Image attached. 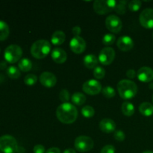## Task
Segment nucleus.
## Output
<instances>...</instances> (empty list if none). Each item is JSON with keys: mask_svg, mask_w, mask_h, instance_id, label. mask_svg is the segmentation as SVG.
Wrapping results in <instances>:
<instances>
[{"mask_svg": "<svg viewBox=\"0 0 153 153\" xmlns=\"http://www.w3.org/2000/svg\"><path fill=\"white\" fill-rule=\"evenodd\" d=\"M56 116L58 120L64 124H71L78 117L77 108L70 103H62L58 107Z\"/></svg>", "mask_w": 153, "mask_h": 153, "instance_id": "1", "label": "nucleus"}, {"mask_svg": "<svg viewBox=\"0 0 153 153\" xmlns=\"http://www.w3.org/2000/svg\"><path fill=\"white\" fill-rule=\"evenodd\" d=\"M117 91L121 98L129 100L135 97L137 93V86L134 82L123 79L117 84Z\"/></svg>", "mask_w": 153, "mask_h": 153, "instance_id": "2", "label": "nucleus"}, {"mask_svg": "<svg viewBox=\"0 0 153 153\" xmlns=\"http://www.w3.org/2000/svg\"><path fill=\"white\" fill-rule=\"evenodd\" d=\"M51 51V44L46 40H39L34 42L31 47V54L37 59L46 58Z\"/></svg>", "mask_w": 153, "mask_h": 153, "instance_id": "3", "label": "nucleus"}, {"mask_svg": "<svg viewBox=\"0 0 153 153\" xmlns=\"http://www.w3.org/2000/svg\"><path fill=\"white\" fill-rule=\"evenodd\" d=\"M17 149V141L13 136L5 134L0 137V151L4 153H15Z\"/></svg>", "mask_w": 153, "mask_h": 153, "instance_id": "4", "label": "nucleus"}, {"mask_svg": "<svg viewBox=\"0 0 153 153\" xmlns=\"http://www.w3.org/2000/svg\"><path fill=\"white\" fill-rule=\"evenodd\" d=\"M117 3L114 0H97L94 2V10L98 14H107L114 10Z\"/></svg>", "mask_w": 153, "mask_h": 153, "instance_id": "5", "label": "nucleus"}, {"mask_svg": "<svg viewBox=\"0 0 153 153\" xmlns=\"http://www.w3.org/2000/svg\"><path fill=\"white\" fill-rule=\"evenodd\" d=\"M22 55V50L20 46L18 45H10L4 50V59L10 64H14V63L20 61Z\"/></svg>", "mask_w": 153, "mask_h": 153, "instance_id": "6", "label": "nucleus"}, {"mask_svg": "<svg viewBox=\"0 0 153 153\" xmlns=\"http://www.w3.org/2000/svg\"><path fill=\"white\" fill-rule=\"evenodd\" d=\"M75 148L80 152H87L94 148V142L88 136H79L75 140Z\"/></svg>", "mask_w": 153, "mask_h": 153, "instance_id": "7", "label": "nucleus"}, {"mask_svg": "<svg viewBox=\"0 0 153 153\" xmlns=\"http://www.w3.org/2000/svg\"><path fill=\"white\" fill-rule=\"evenodd\" d=\"M105 26L111 32L117 34L122 29L123 22L117 16L112 14L106 18Z\"/></svg>", "mask_w": 153, "mask_h": 153, "instance_id": "8", "label": "nucleus"}, {"mask_svg": "<svg viewBox=\"0 0 153 153\" xmlns=\"http://www.w3.org/2000/svg\"><path fill=\"white\" fill-rule=\"evenodd\" d=\"M82 90L87 94L93 96L100 94L102 91V85L100 82L95 80V79H91L83 84Z\"/></svg>", "mask_w": 153, "mask_h": 153, "instance_id": "9", "label": "nucleus"}, {"mask_svg": "<svg viewBox=\"0 0 153 153\" xmlns=\"http://www.w3.org/2000/svg\"><path fill=\"white\" fill-rule=\"evenodd\" d=\"M115 58V51L111 47H105L100 51L98 60L102 65H110Z\"/></svg>", "mask_w": 153, "mask_h": 153, "instance_id": "10", "label": "nucleus"}, {"mask_svg": "<svg viewBox=\"0 0 153 153\" xmlns=\"http://www.w3.org/2000/svg\"><path fill=\"white\" fill-rule=\"evenodd\" d=\"M140 25L144 28H153V9L146 8L140 13L139 16Z\"/></svg>", "mask_w": 153, "mask_h": 153, "instance_id": "11", "label": "nucleus"}, {"mask_svg": "<svg viewBox=\"0 0 153 153\" xmlns=\"http://www.w3.org/2000/svg\"><path fill=\"white\" fill-rule=\"evenodd\" d=\"M70 47L72 52L76 54H82L86 49V42L80 36L73 37L70 42Z\"/></svg>", "mask_w": 153, "mask_h": 153, "instance_id": "12", "label": "nucleus"}, {"mask_svg": "<svg viewBox=\"0 0 153 153\" xmlns=\"http://www.w3.org/2000/svg\"><path fill=\"white\" fill-rule=\"evenodd\" d=\"M40 82L46 88H52L57 83V78L51 72H43L40 76Z\"/></svg>", "mask_w": 153, "mask_h": 153, "instance_id": "13", "label": "nucleus"}, {"mask_svg": "<svg viewBox=\"0 0 153 153\" xmlns=\"http://www.w3.org/2000/svg\"><path fill=\"white\" fill-rule=\"evenodd\" d=\"M117 46L120 50L123 52H128L134 47V41L129 36H121L117 40Z\"/></svg>", "mask_w": 153, "mask_h": 153, "instance_id": "14", "label": "nucleus"}, {"mask_svg": "<svg viewBox=\"0 0 153 153\" xmlns=\"http://www.w3.org/2000/svg\"><path fill=\"white\" fill-rule=\"evenodd\" d=\"M137 79L142 82H150L153 80V70L149 67H143L137 73Z\"/></svg>", "mask_w": 153, "mask_h": 153, "instance_id": "15", "label": "nucleus"}, {"mask_svg": "<svg viewBox=\"0 0 153 153\" xmlns=\"http://www.w3.org/2000/svg\"><path fill=\"white\" fill-rule=\"evenodd\" d=\"M51 57L52 60L57 64H63L67 61V52L63 49L59 47H56L53 49L51 52Z\"/></svg>", "mask_w": 153, "mask_h": 153, "instance_id": "16", "label": "nucleus"}, {"mask_svg": "<svg viewBox=\"0 0 153 153\" xmlns=\"http://www.w3.org/2000/svg\"><path fill=\"white\" fill-rule=\"evenodd\" d=\"M100 128L105 133H112L116 129V123L113 120L105 118L100 121Z\"/></svg>", "mask_w": 153, "mask_h": 153, "instance_id": "17", "label": "nucleus"}, {"mask_svg": "<svg viewBox=\"0 0 153 153\" xmlns=\"http://www.w3.org/2000/svg\"><path fill=\"white\" fill-rule=\"evenodd\" d=\"M66 40L65 33L62 31H56L52 34L51 37V42L55 46H60L63 44Z\"/></svg>", "mask_w": 153, "mask_h": 153, "instance_id": "18", "label": "nucleus"}, {"mask_svg": "<svg viewBox=\"0 0 153 153\" xmlns=\"http://www.w3.org/2000/svg\"><path fill=\"white\" fill-rule=\"evenodd\" d=\"M99 60L97 56L93 54H89L87 55L84 58V64L85 67L88 69H95L97 67Z\"/></svg>", "mask_w": 153, "mask_h": 153, "instance_id": "19", "label": "nucleus"}, {"mask_svg": "<svg viewBox=\"0 0 153 153\" xmlns=\"http://www.w3.org/2000/svg\"><path fill=\"white\" fill-rule=\"evenodd\" d=\"M139 111L142 115L146 117L152 116L153 114V105L151 103L143 102L139 106Z\"/></svg>", "mask_w": 153, "mask_h": 153, "instance_id": "20", "label": "nucleus"}, {"mask_svg": "<svg viewBox=\"0 0 153 153\" xmlns=\"http://www.w3.org/2000/svg\"><path fill=\"white\" fill-rule=\"evenodd\" d=\"M10 34V28L5 22L0 20V41L6 40Z\"/></svg>", "mask_w": 153, "mask_h": 153, "instance_id": "21", "label": "nucleus"}, {"mask_svg": "<svg viewBox=\"0 0 153 153\" xmlns=\"http://www.w3.org/2000/svg\"><path fill=\"white\" fill-rule=\"evenodd\" d=\"M18 67L22 72H28L32 68V62L28 58H22L18 62Z\"/></svg>", "mask_w": 153, "mask_h": 153, "instance_id": "22", "label": "nucleus"}, {"mask_svg": "<svg viewBox=\"0 0 153 153\" xmlns=\"http://www.w3.org/2000/svg\"><path fill=\"white\" fill-rule=\"evenodd\" d=\"M122 112L125 116H132L134 114V105L130 102H124L122 105Z\"/></svg>", "mask_w": 153, "mask_h": 153, "instance_id": "23", "label": "nucleus"}, {"mask_svg": "<svg viewBox=\"0 0 153 153\" xmlns=\"http://www.w3.org/2000/svg\"><path fill=\"white\" fill-rule=\"evenodd\" d=\"M71 100L73 104L76 105H82L86 102V97H85V94L77 92L73 94Z\"/></svg>", "mask_w": 153, "mask_h": 153, "instance_id": "24", "label": "nucleus"}, {"mask_svg": "<svg viewBox=\"0 0 153 153\" xmlns=\"http://www.w3.org/2000/svg\"><path fill=\"white\" fill-rule=\"evenodd\" d=\"M7 74L12 79H17L20 77V70L15 66H10L7 70Z\"/></svg>", "mask_w": 153, "mask_h": 153, "instance_id": "25", "label": "nucleus"}, {"mask_svg": "<svg viewBox=\"0 0 153 153\" xmlns=\"http://www.w3.org/2000/svg\"><path fill=\"white\" fill-rule=\"evenodd\" d=\"M126 1H120L117 3V5L115 7L114 10L118 14L123 15L126 12Z\"/></svg>", "mask_w": 153, "mask_h": 153, "instance_id": "26", "label": "nucleus"}, {"mask_svg": "<svg viewBox=\"0 0 153 153\" xmlns=\"http://www.w3.org/2000/svg\"><path fill=\"white\" fill-rule=\"evenodd\" d=\"M82 114L85 117L91 118L95 114V110L94 108L91 105H86L82 108Z\"/></svg>", "mask_w": 153, "mask_h": 153, "instance_id": "27", "label": "nucleus"}, {"mask_svg": "<svg viewBox=\"0 0 153 153\" xmlns=\"http://www.w3.org/2000/svg\"><path fill=\"white\" fill-rule=\"evenodd\" d=\"M105 76V70L102 67L97 66L94 70V76L97 79H102Z\"/></svg>", "mask_w": 153, "mask_h": 153, "instance_id": "28", "label": "nucleus"}, {"mask_svg": "<svg viewBox=\"0 0 153 153\" xmlns=\"http://www.w3.org/2000/svg\"><path fill=\"white\" fill-rule=\"evenodd\" d=\"M37 82V77L36 75L34 74H28L24 78V82L26 85L28 86H32L35 85Z\"/></svg>", "mask_w": 153, "mask_h": 153, "instance_id": "29", "label": "nucleus"}, {"mask_svg": "<svg viewBox=\"0 0 153 153\" xmlns=\"http://www.w3.org/2000/svg\"><path fill=\"white\" fill-rule=\"evenodd\" d=\"M115 40H116V37L113 34H106L102 37L103 44L106 45V46H110V45L114 44Z\"/></svg>", "mask_w": 153, "mask_h": 153, "instance_id": "30", "label": "nucleus"}, {"mask_svg": "<svg viewBox=\"0 0 153 153\" xmlns=\"http://www.w3.org/2000/svg\"><path fill=\"white\" fill-rule=\"evenodd\" d=\"M102 93L103 96L106 98H112V97H115V95H116L115 90L110 86L105 87L102 91Z\"/></svg>", "mask_w": 153, "mask_h": 153, "instance_id": "31", "label": "nucleus"}, {"mask_svg": "<svg viewBox=\"0 0 153 153\" xmlns=\"http://www.w3.org/2000/svg\"><path fill=\"white\" fill-rule=\"evenodd\" d=\"M128 9L132 12H136L140 10L141 7V1L139 0H133L128 3Z\"/></svg>", "mask_w": 153, "mask_h": 153, "instance_id": "32", "label": "nucleus"}, {"mask_svg": "<svg viewBox=\"0 0 153 153\" xmlns=\"http://www.w3.org/2000/svg\"><path fill=\"white\" fill-rule=\"evenodd\" d=\"M59 99L61 100V101L63 102L64 103L68 102L69 100H70V99L69 91H67V89L61 90V92H60L59 94Z\"/></svg>", "mask_w": 153, "mask_h": 153, "instance_id": "33", "label": "nucleus"}, {"mask_svg": "<svg viewBox=\"0 0 153 153\" xmlns=\"http://www.w3.org/2000/svg\"><path fill=\"white\" fill-rule=\"evenodd\" d=\"M114 137L117 141H123L126 138V134L122 130H117L114 133Z\"/></svg>", "mask_w": 153, "mask_h": 153, "instance_id": "34", "label": "nucleus"}, {"mask_svg": "<svg viewBox=\"0 0 153 153\" xmlns=\"http://www.w3.org/2000/svg\"><path fill=\"white\" fill-rule=\"evenodd\" d=\"M100 153H115V147L113 145H106L101 149Z\"/></svg>", "mask_w": 153, "mask_h": 153, "instance_id": "35", "label": "nucleus"}, {"mask_svg": "<svg viewBox=\"0 0 153 153\" xmlns=\"http://www.w3.org/2000/svg\"><path fill=\"white\" fill-rule=\"evenodd\" d=\"M33 151H34V153H45L46 149H45V147L43 145L37 144L34 146Z\"/></svg>", "mask_w": 153, "mask_h": 153, "instance_id": "36", "label": "nucleus"}, {"mask_svg": "<svg viewBox=\"0 0 153 153\" xmlns=\"http://www.w3.org/2000/svg\"><path fill=\"white\" fill-rule=\"evenodd\" d=\"M126 76L127 77L129 78V79H133L136 77V76H137V73H136L135 70H133V69H129V70H127Z\"/></svg>", "mask_w": 153, "mask_h": 153, "instance_id": "37", "label": "nucleus"}, {"mask_svg": "<svg viewBox=\"0 0 153 153\" xmlns=\"http://www.w3.org/2000/svg\"><path fill=\"white\" fill-rule=\"evenodd\" d=\"M72 32H73L74 37H79L82 33V28L79 26H75L73 28Z\"/></svg>", "mask_w": 153, "mask_h": 153, "instance_id": "38", "label": "nucleus"}, {"mask_svg": "<svg viewBox=\"0 0 153 153\" xmlns=\"http://www.w3.org/2000/svg\"><path fill=\"white\" fill-rule=\"evenodd\" d=\"M46 153H61V150L57 147H51L47 149Z\"/></svg>", "mask_w": 153, "mask_h": 153, "instance_id": "39", "label": "nucleus"}, {"mask_svg": "<svg viewBox=\"0 0 153 153\" xmlns=\"http://www.w3.org/2000/svg\"><path fill=\"white\" fill-rule=\"evenodd\" d=\"M63 153H76V150L73 149H70V148H69V149H65V150L64 151V152Z\"/></svg>", "mask_w": 153, "mask_h": 153, "instance_id": "40", "label": "nucleus"}, {"mask_svg": "<svg viewBox=\"0 0 153 153\" xmlns=\"http://www.w3.org/2000/svg\"><path fill=\"white\" fill-rule=\"evenodd\" d=\"M142 153H153V152H152V151L146 150V151H144V152H143Z\"/></svg>", "mask_w": 153, "mask_h": 153, "instance_id": "41", "label": "nucleus"}, {"mask_svg": "<svg viewBox=\"0 0 153 153\" xmlns=\"http://www.w3.org/2000/svg\"><path fill=\"white\" fill-rule=\"evenodd\" d=\"M152 102H153V97H152Z\"/></svg>", "mask_w": 153, "mask_h": 153, "instance_id": "42", "label": "nucleus"}, {"mask_svg": "<svg viewBox=\"0 0 153 153\" xmlns=\"http://www.w3.org/2000/svg\"><path fill=\"white\" fill-rule=\"evenodd\" d=\"M0 52H1V50H0Z\"/></svg>", "mask_w": 153, "mask_h": 153, "instance_id": "43", "label": "nucleus"}]
</instances>
